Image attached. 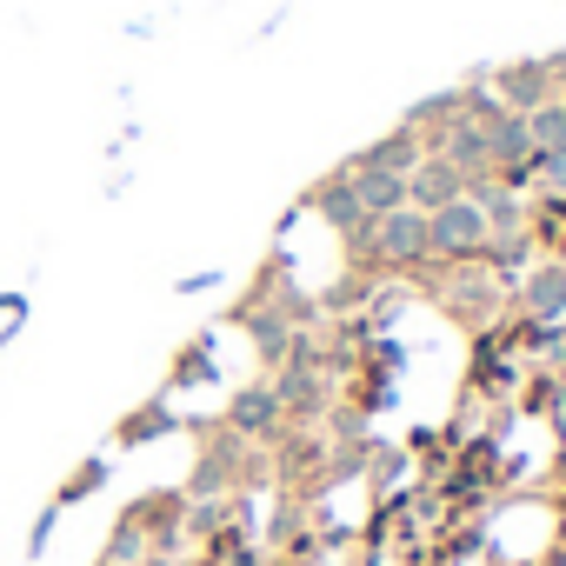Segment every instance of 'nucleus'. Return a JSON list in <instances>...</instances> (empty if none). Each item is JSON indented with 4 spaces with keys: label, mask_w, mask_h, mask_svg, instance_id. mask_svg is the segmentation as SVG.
<instances>
[{
    "label": "nucleus",
    "mask_w": 566,
    "mask_h": 566,
    "mask_svg": "<svg viewBox=\"0 0 566 566\" xmlns=\"http://www.w3.org/2000/svg\"><path fill=\"white\" fill-rule=\"evenodd\" d=\"M273 420H280L273 387H247V394H233V427H240V433H273Z\"/></svg>",
    "instance_id": "obj_9"
},
{
    "label": "nucleus",
    "mask_w": 566,
    "mask_h": 566,
    "mask_svg": "<svg viewBox=\"0 0 566 566\" xmlns=\"http://www.w3.org/2000/svg\"><path fill=\"white\" fill-rule=\"evenodd\" d=\"M526 180H539V193H546V200H566V147L533 154V160H526Z\"/></svg>",
    "instance_id": "obj_12"
},
{
    "label": "nucleus",
    "mask_w": 566,
    "mask_h": 566,
    "mask_svg": "<svg viewBox=\"0 0 566 566\" xmlns=\"http://www.w3.org/2000/svg\"><path fill=\"white\" fill-rule=\"evenodd\" d=\"M260 354H266V360L287 354V327H280V321H260Z\"/></svg>",
    "instance_id": "obj_13"
},
{
    "label": "nucleus",
    "mask_w": 566,
    "mask_h": 566,
    "mask_svg": "<svg viewBox=\"0 0 566 566\" xmlns=\"http://www.w3.org/2000/svg\"><path fill=\"white\" fill-rule=\"evenodd\" d=\"M526 134H533V154H553V147H566V101H546V107H533V114H526Z\"/></svg>",
    "instance_id": "obj_10"
},
{
    "label": "nucleus",
    "mask_w": 566,
    "mask_h": 566,
    "mask_svg": "<svg viewBox=\"0 0 566 566\" xmlns=\"http://www.w3.org/2000/svg\"><path fill=\"white\" fill-rule=\"evenodd\" d=\"M367 240L380 247L387 266H420V260L433 253V247H427V213H420V207H394V213L367 220Z\"/></svg>",
    "instance_id": "obj_2"
},
{
    "label": "nucleus",
    "mask_w": 566,
    "mask_h": 566,
    "mask_svg": "<svg viewBox=\"0 0 566 566\" xmlns=\"http://www.w3.org/2000/svg\"><path fill=\"white\" fill-rule=\"evenodd\" d=\"M500 107H513V114H533V107H546L553 101V67H539V61H513V67H500Z\"/></svg>",
    "instance_id": "obj_5"
},
{
    "label": "nucleus",
    "mask_w": 566,
    "mask_h": 566,
    "mask_svg": "<svg viewBox=\"0 0 566 566\" xmlns=\"http://www.w3.org/2000/svg\"><path fill=\"white\" fill-rule=\"evenodd\" d=\"M273 400H280V407H321V380H314V367H307V360L287 367V374H280V387H273Z\"/></svg>",
    "instance_id": "obj_11"
},
{
    "label": "nucleus",
    "mask_w": 566,
    "mask_h": 566,
    "mask_svg": "<svg viewBox=\"0 0 566 566\" xmlns=\"http://www.w3.org/2000/svg\"><path fill=\"white\" fill-rule=\"evenodd\" d=\"M307 207H314L327 227H340L347 240H367V207H360V193H354V174H347V167H340L327 187H314V193H307Z\"/></svg>",
    "instance_id": "obj_3"
},
{
    "label": "nucleus",
    "mask_w": 566,
    "mask_h": 566,
    "mask_svg": "<svg viewBox=\"0 0 566 566\" xmlns=\"http://www.w3.org/2000/svg\"><path fill=\"white\" fill-rule=\"evenodd\" d=\"M526 307L539 314V321H566V266H539L533 280H526Z\"/></svg>",
    "instance_id": "obj_8"
},
{
    "label": "nucleus",
    "mask_w": 566,
    "mask_h": 566,
    "mask_svg": "<svg viewBox=\"0 0 566 566\" xmlns=\"http://www.w3.org/2000/svg\"><path fill=\"white\" fill-rule=\"evenodd\" d=\"M347 174H354V193H360L367 220H380V213L407 207V174H374V167H347Z\"/></svg>",
    "instance_id": "obj_7"
},
{
    "label": "nucleus",
    "mask_w": 566,
    "mask_h": 566,
    "mask_svg": "<svg viewBox=\"0 0 566 566\" xmlns=\"http://www.w3.org/2000/svg\"><path fill=\"white\" fill-rule=\"evenodd\" d=\"M467 193V174L453 167V160H440V154H427L413 174H407V207H420V213H433V207H447V200H460Z\"/></svg>",
    "instance_id": "obj_4"
},
{
    "label": "nucleus",
    "mask_w": 566,
    "mask_h": 566,
    "mask_svg": "<svg viewBox=\"0 0 566 566\" xmlns=\"http://www.w3.org/2000/svg\"><path fill=\"white\" fill-rule=\"evenodd\" d=\"M420 160H427L420 134H413V127H394V134H380V140H374L354 167H374V174H413Z\"/></svg>",
    "instance_id": "obj_6"
},
{
    "label": "nucleus",
    "mask_w": 566,
    "mask_h": 566,
    "mask_svg": "<svg viewBox=\"0 0 566 566\" xmlns=\"http://www.w3.org/2000/svg\"><path fill=\"white\" fill-rule=\"evenodd\" d=\"M427 247L447 253V260H473V253H486V213H480L467 193L447 200V207H433V213H427Z\"/></svg>",
    "instance_id": "obj_1"
}]
</instances>
